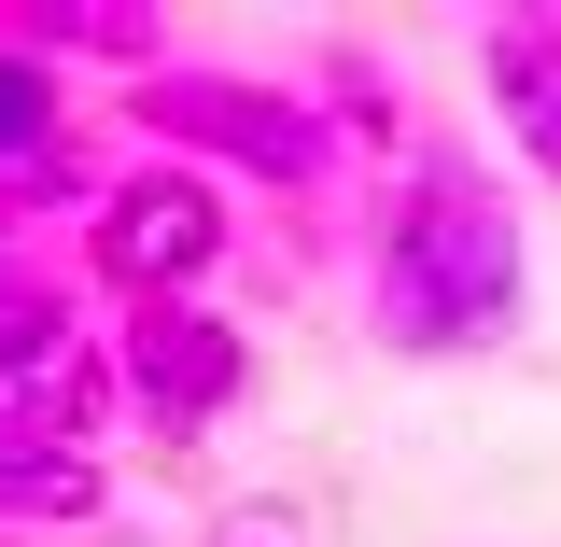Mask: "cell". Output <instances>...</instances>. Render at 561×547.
I'll return each mask as SVG.
<instances>
[{
  "mask_svg": "<svg viewBox=\"0 0 561 547\" xmlns=\"http://www.w3.org/2000/svg\"><path fill=\"white\" fill-rule=\"evenodd\" d=\"M519 309H534V225L505 169L421 127L408 169H379L365 197V338L393 365H478L519 338Z\"/></svg>",
  "mask_w": 561,
  "mask_h": 547,
  "instance_id": "6da1fadb",
  "label": "cell"
},
{
  "mask_svg": "<svg viewBox=\"0 0 561 547\" xmlns=\"http://www.w3.org/2000/svg\"><path fill=\"white\" fill-rule=\"evenodd\" d=\"M127 99L140 155H183V169H210L225 197H337V140L309 127V99L280 84V70H210V57H169L140 70V84H113Z\"/></svg>",
  "mask_w": 561,
  "mask_h": 547,
  "instance_id": "7a4b0ae2",
  "label": "cell"
},
{
  "mask_svg": "<svg viewBox=\"0 0 561 547\" xmlns=\"http://www.w3.org/2000/svg\"><path fill=\"white\" fill-rule=\"evenodd\" d=\"M225 253H239V197H225L210 169H183V155L99 169V197H84V225H70V267H84V295H113V309L197 295Z\"/></svg>",
  "mask_w": 561,
  "mask_h": 547,
  "instance_id": "3957f363",
  "label": "cell"
},
{
  "mask_svg": "<svg viewBox=\"0 0 561 547\" xmlns=\"http://www.w3.org/2000/svg\"><path fill=\"white\" fill-rule=\"evenodd\" d=\"M99 351H113V394H127V421L154 435V449H197L210 421L253 408V323L239 309H210V295H154V309H113L99 323Z\"/></svg>",
  "mask_w": 561,
  "mask_h": 547,
  "instance_id": "277c9868",
  "label": "cell"
},
{
  "mask_svg": "<svg viewBox=\"0 0 561 547\" xmlns=\"http://www.w3.org/2000/svg\"><path fill=\"white\" fill-rule=\"evenodd\" d=\"M127 421V394H113V351H99V323H70V338L14 351L0 365V435H43V449H99Z\"/></svg>",
  "mask_w": 561,
  "mask_h": 547,
  "instance_id": "5b68a950",
  "label": "cell"
},
{
  "mask_svg": "<svg viewBox=\"0 0 561 547\" xmlns=\"http://www.w3.org/2000/svg\"><path fill=\"white\" fill-rule=\"evenodd\" d=\"M478 99L505 127V155L561 197V14H491L478 29Z\"/></svg>",
  "mask_w": 561,
  "mask_h": 547,
  "instance_id": "8992f818",
  "label": "cell"
},
{
  "mask_svg": "<svg viewBox=\"0 0 561 547\" xmlns=\"http://www.w3.org/2000/svg\"><path fill=\"white\" fill-rule=\"evenodd\" d=\"M295 99H309V127L337 140V169H408L421 113H408V84H393V57H379V43H323Z\"/></svg>",
  "mask_w": 561,
  "mask_h": 547,
  "instance_id": "52a82bcc",
  "label": "cell"
},
{
  "mask_svg": "<svg viewBox=\"0 0 561 547\" xmlns=\"http://www.w3.org/2000/svg\"><path fill=\"white\" fill-rule=\"evenodd\" d=\"M28 57L57 70H113V84H140V70H169V14L154 0H28V14H0Z\"/></svg>",
  "mask_w": 561,
  "mask_h": 547,
  "instance_id": "ba28073f",
  "label": "cell"
},
{
  "mask_svg": "<svg viewBox=\"0 0 561 547\" xmlns=\"http://www.w3.org/2000/svg\"><path fill=\"white\" fill-rule=\"evenodd\" d=\"M113 478H99V449H43V435H0V534L14 520H99Z\"/></svg>",
  "mask_w": 561,
  "mask_h": 547,
  "instance_id": "9c48e42d",
  "label": "cell"
},
{
  "mask_svg": "<svg viewBox=\"0 0 561 547\" xmlns=\"http://www.w3.org/2000/svg\"><path fill=\"white\" fill-rule=\"evenodd\" d=\"M57 140H70V84L0 29V169H28V155H57Z\"/></svg>",
  "mask_w": 561,
  "mask_h": 547,
  "instance_id": "30bf717a",
  "label": "cell"
},
{
  "mask_svg": "<svg viewBox=\"0 0 561 547\" xmlns=\"http://www.w3.org/2000/svg\"><path fill=\"white\" fill-rule=\"evenodd\" d=\"M70 323H84V309H70V281H43L14 239H0V365H14V351H43V338H70Z\"/></svg>",
  "mask_w": 561,
  "mask_h": 547,
  "instance_id": "8fae6325",
  "label": "cell"
},
{
  "mask_svg": "<svg viewBox=\"0 0 561 547\" xmlns=\"http://www.w3.org/2000/svg\"><path fill=\"white\" fill-rule=\"evenodd\" d=\"M210 547H309V534H295V505H253V520H225Z\"/></svg>",
  "mask_w": 561,
  "mask_h": 547,
  "instance_id": "7c38bea8",
  "label": "cell"
},
{
  "mask_svg": "<svg viewBox=\"0 0 561 547\" xmlns=\"http://www.w3.org/2000/svg\"><path fill=\"white\" fill-rule=\"evenodd\" d=\"M0 239H14V210H0Z\"/></svg>",
  "mask_w": 561,
  "mask_h": 547,
  "instance_id": "4fadbf2b",
  "label": "cell"
}]
</instances>
